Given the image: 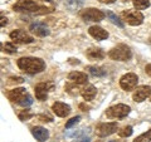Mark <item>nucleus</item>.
<instances>
[{
  "label": "nucleus",
  "instance_id": "nucleus-1",
  "mask_svg": "<svg viewBox=\"0 0 151 142\" xmlns=\"http://www.w3.org/2000/svg\"><path fill=\"white\" fill-rule=\"evenodd\" d=\"M18 67L28 74H37L45 69V63L43 59L35 57H23L18 59Z\"/></svg>",
  "mask_w": 151,
  "mask_h": 142
},
{
  "label": "nucleus",
  "instance_id": "nucleus-2",
  "mask_svg": "<svg viewBox=\"0 0 151 142\" xmlns=\"http://www.w3.org/2000/svg\"><path fill=\"white\" fill-rule=\"evenodd\" d=\"M13 9L15 11H25V13H34L37 15H42V14L52 13L54 10L53 6L47 8L43 5H39L35 0H19L18 3L14 4Z\"/></svg>",
  "mask_w": 151,
  "mask_h": 142
},
{
  "label": "nucleus",
  "instance_id": "nucleus-3",
  "mask_svg": "<svg viewBox=\"0 0 151 142\" xmlns=\"http://www.w3.org/2000/svg\"><path fill=\"white\" fill-rule=\"evenodd\" d=\"M110 58L113 59V60H119V62H126V60L131 59L132 57V52L130 49V47H127L126 44H120L112 48L110 50Z\"/></svg>",
  "mask_w": 151,
  "mask_h": 142
},
{
  "label": "nucleus",
  "instance_id": "nucleus-4",
  "mask_svg": "<svg viewBox=\"0 0 151 142\" xmlns=\"http://www.w3.org/2000/svg\"><path fill=\"white\" fill-rule=\"evenodd\" d=\"M122 19L127 23L129 25L132 27H136V25H140L142 24L144 22V15L142 13L139 11V10H132V9H127L122 13Z\"/></svg>",
  "mask_w": 151,
  "mask_h": 142
},
{
  "label": "nucleus",
  "instance_id": "nucleus-5",
  "mask_svg": "<svg viewBox=\"0 0 151 142\" xmlns=\"http://www.w3.org/2000/svg\"><path fill=\"white\" fill-rule=\"evenodd\" d=\"M130 111H131L130 106L119 103V105H116V106H112L110 108H107L106 110V116L108 118H115V120L116 118H125L130 113Z\"/></svg>",
  "mask_w": 151,
  "mask_h": 142
},
{
  "label": "nucleus",
  "instance_id": "nucleus-6",
  "mask_svg": "<svg viewBox=\"0 0 151 142\" xmlns=\"http://www.w3.org/2000/svg\"><path fill=\"white\" fill-rule=\"evenodd\" d=\"M79 16H81L84 22H101V20H103V18L106 16V14L102 10H100V9L87 8L79 13Z\"/></svg>",
  "mask_w": 151,
  "mask_h": 142
},
{
  "label": "nucleus",
  "instance_id": "nucleus-7",
  "mask_svg": "<svg viewBox=\"0 0 151 142\" xmlns=\"http://www.w3.org/2000/svg\"><path fill=\"white\" fill-rule=\"evenodd\" d=\"M139 83V77L135 73H127L122 75L120 79V87L125 91H132L135 89Z\"/></svg>",
  "mask_w": 151,
  "mask_h": 142
},
{
  "label": "nucleus",
  "instance_id": "nucleus-8",
  "mask_svg": "<svg viewBox=\"0 0 151 142\" xmlns=\"http://www.w3.org/2000/svg\"><path fill=\"white\" fill-rule=\"evenodd\" d=\"M10 39L13 40V43L15 44H29L33 43V37L29 35L28 33H25L24 30H20V29H17V30H13L10 33Z\"/></svg>",
  "mask_w": 151,
  "mask_h": 142
},
{
  "label": "nucleus",
  "instance_id": "nucleus-9",
  "mask_svg": "<svg viewBox=\"0 0 151 142\" xmlns=\"http://www.w3.org/2000/svg\"><path fill=\"white\" fill-rule=\"evenodd\" d=\"M119 128L117 122H107V123H100L96 127V135L100 137H107L115 133Z\"/></svg>",
  "mask_w": 151,
  "mask_h": 142
},
{
  "label": "nucleus",
  "instance_id": "nucleus-10",
  "mask_svg": "<svg viewBox=\"0 0 151 142\" xmlns=\"http://www.w3.org/2000/svg\"><path fill=\"white\" fill-rule=\"evenodd\" d=\"M151 94V87L149 86H141L139 88H136V91L132 94V98H134L135 102H144L146 98L150 97Z\"/></svg>",
  "mask_w": 151,
  "mask_h": 142
},
{
  "label": "nucleus",
  "instance_id": "nucleus-11",
  "mask_svg": "<svg viewBox=\"0 0 151 142\" xmlns=\"http://www.w3.org/2000/svg\"><path fill=\"white\" fill-rule=\"evenodd\" d=\"M29 30L33 33V34H35L37 37L43 38V37L49 35V29L43 24V23H39V22H35V23H33V24H30Z\"/></svg>",
  "mask_w": 151,
  "mask_h": 142
},
{
  "label": "nucleus",
  "instance_id": "nucleus-12",
  "mask_svg": "<svg viewBox=\"0 0 151 142\" xmlns=\"http://www.w3.org/2000/svg\"><path fill=\"white\" fill-rule=\"evenodd\" d=\"M52 111L58 117H67L70 113V107L63 102H55V103H53V106H52Z\"/></svg>",
  "mask_w": 151,
  "mask_h": 142
},
{
  "label": "nucleus",
  "instance_id": "nucleus-13",
  "mask_svg": "<svg viewBox=\"0 0 151 142\" xmlns=\"http://www.w3.org/2000/svg\"><path fill=\"white\" fill-rule=\"evenodd\" d=\"M88 33H89V35H91L92 38H94L96 40H105L108 38V33L105 29H102L101 27L93 25L88 29Z\"/></svg>",
  "mask_w": 151,
  "mask_h": 142
},
{
  "label": "nucleus",
  "instance_id": "nucleus-14",
  "mask_svg": "<svg viewBox=\"0 0 151 142\" xmlns=\"http://www.w3.org/2000/svg\"><path fill=\"white\" fill-rule=\"evenodd\" d=\"M25 94H27V89L20 87V88H14V89H12V91H9L6 97H8L9 101L18 103L23 97L25 96Z\"/></svg>",
  "mask_w": 151,
  "mask_h": 142
},
{
  "label": "nucleus",
  "instance_id": "nucleus-15",
  "mask_svg": "<svg viewBox=\"0 0 151 142\" xmlns=\"http://www.w3.org/2000/svg\"><path fill=\"white\" fill-rule=\"evenodd\" d=\"M68 79L74 84H83L88 80V75L83 72H77V70H73L68 74Z\"/></svg>",
  "mask_w": 151,
  "mask_h": 142
},
{
  "label": "nucleus",
  "instance_id": "nucleus-16",
  "mask_svg": "<svg viewBox=\"0 0 151 142\" xmlns=\"http://www.w3.org/2000/svg\"><path fill=\"white\" fill-rule=\"evenodd\" d=\"M32 133L39 142H44V141L48 140V137H49L48 130H45L44 127H40V126L33 127V128H32Z\"/></svg>",
  "mask_w": 151,
  "mask_h": 142
},
{
  "label": "nucleus",
  "instance_id": "nucleus-17",
  "mask_svg": "<svg viewBox=\"0 0 151 142\" xmlns=\"http://www.w3.org/2000/svg\"><path fill=\"white\" fill-rule=\"evenodd\" d=\"M34 92H35L37 99H39V101H45L47 97H48V84L47 83H38L34 88Z\"/></svg>",
  "mask_w": 151,
  "mask_h": 142
},
{
  "label": "nucleus",
  "instance_id": "nucleus-18",
  "mask_svg": "<svg viewBox=\"0 0 151 142\" xmlns=\"http://www.w3.org/2000/svg\"><path fill=\"white\" fill-rule=\"evenodd\" d=\"M86 55H87V58L91 60H100V59L105 58V52L101 48H89L86 52Z\"/></svg>",
  "mask_w": 151,
  "mask_h": 142
},
{
  "label": "nucleus",
  "instance_id": "nucleus-19",
  "mask_svg": "<svg viewBox=\"0 0 151 142\" xmlns=\"http://www.w3.org/2000/svg\"><path fill=\"white\" fill-rule=\"evenodd\" d=\"M81 94H82V97H83L84 101H92V99L96 97V94H97V89H96V87H94V86L89 84V86L84 87L82 89Z\"/></svg>",
  "mask_w": 151,
  "mask_h": 142
},
{
  "label": "nucleus",
  "instance_id": "nucleus-20",
  "mask_svg": "<svg viewBox=\"0 0 151 142\" xmlns=\"http://www.w3.org/2000/svg\"><path fill=\"white\" fill-rule=\"evenodd\" d=\"M86 69L93 77H103V75H106V70L102 67H98V65H88Z\"/></svg>",
  "mask_w": 151,
  "mask_h": 142
},
{
  "label": "nucleus",
  "instance_id": "nucleus-21",
  "mask_svg": "<svg viewBox=\"0 0 151 142\" xmlns=\"http://www.w3.org/2000/svg\"><path fill=\"white\" fill-rule=\"evenodd\" d=\"M105 14H106V16L113 23V24H116L117 27H120V28H124V23H122V22L120 20V18L117 16V15H115V14H113L112 11H108V10H107Z\"/></svg>",
  "mask_w": 151,
  "mask_h": 142
},
{
  "label": "nucleus",
  "instance_id": "nucleus-22",
  "mask_svg": "<svg viewBox=\"0 0 151 142\" xmlns=\"http://www.w3.org/2000/svg\"><path fill=\"white\" fill-rule=\"evenodd\" d=\"M134 6L136 10H144L150 6V0H134Z\"/></svg>",
  "mask_w": 151,
  "mask_h": 142
},
{
  "label": "nucleus",
  "instance_id": "nucleus-23",
  "mask_svg": "<svg viewBox=\"0 0 151 142\" xmlns=\"http://www.w3.org/2000/svg\"><path fill=\"white\" fill-rule=\"evenodd\" d=\"M18 105L22 106V107H29V106H32L33 105V97L30 96V94L27 93L25 96L18 102Z\"/></svg>",
  "mask_w": 151,
  "mask_h": 142
},
{
  "label": "nucleus",
  "instance_id": "nucleus-24",
  "mask_svg": "<svg viewBox=\"0 0 151 142\" xmlns=\"http://www.w3.org/2000/svg\"><path fill=\"white\" fill-rule=\"evenodd\" d=\"M150 141H151V130L146 131L145 133L140 135L139 137H136L132 142H150Z\"/></svg>",
  "mask_w": 151,
  "mask_h": 142
},
{
  "label": "nucleus",
  "instance_id": "nucleus-25",
  "mask_svg": "<svg viewBox=\"0 0 151 142\" xmlns=\"http://www.w3.org/2000/svg\"><path fill=\"white\" fill-rule=\"evenodd\" d=\"M1 47H3V49L9 54H13V53H17L18 52L15 43H5V44H1Z\"/></svg>",
  "mask_w": 151,
  "mask_h": 142
},
{
  "label": "nucleus",
  "instance_id": "nucleus-26",
  "mask_svg": "<svg viewBox=\"0 0 151 142\" xmlns=\"http://www.w3.org/2000/svg\"><path fill=\"white\" fill-rule=\"evenodd\" d=\"M132 135V127L131 126H125L119 131L120 137H130Z\"/></svg>",
  "mask_w": 151,
  "mask_h": 142
},
{
  "label": "nucleus",
  "instance_id": "nucleus-27",
  "mask_svg": "<svg viewBox=\"0 0 151 142\" xmlns=\"http://www.w3.org/2000/svg\"><path fill=\"white\" fill-rule=\"evenodd\" d=\"M79 121H81V117H79V116L72 117V118H70V120H69V121L67 122V123H65V128H70V127L76 126V125H77Z\"/></svg>",
  "mask_w": 151,
  "mask_h": 142
},
{
  "label": "nucleus",
  "instance_id": "nucleus-28",
  "mask_svg": "<svg viewBox=\"0 0 151 142\" xmlns=\"http://www.w3.org/2000/svg\"><path fill=\"white\" fill-rule=\"evenodd\" d=\"M33 116H34L33 113H30L29 111H25V110L22 111V112L18 115V117H19V120H20V121H27L28 118H30V117H33Z\"/></svg>",
  "mask_w": 151,
  "mask_h": 142
},
{
  "label": "nucleus",
  "instance_id": "nucleus-29",
  "mask_svg": "<svg viewBox=\"0 0 151 142\" xmlns=\"http://www.w3.org/2000/svg\"><path fill=\"white\" fill-rule=\"evenodd\" d=\"M70 4H73V5L70 6V9H72V10H74V9H77L78 6L82 5V0H67V5L69 6Z\"/></svg>",
  "mask_w": 151,
  "mask_h": 142
},
{
  "label": "nucleus",
  "instance_id": "nucleus-30",
  "mask_svg": "<svg viewBox=\"0 0 151 142\" xmlns=\"http://www.w3.org/2000/svg\"><path fill=\"white\" fill-rule=\"evenodd\" d=\"M9 80H10V82H17V83H23L24 82V79H23L22 77H10Z\"/></svg>",
  "mask_w": 151,
  "mask_h": 142
},
{
  "label": "nucleus",
  "instance_id": "nucleus-31",
  "mask_svg": "<svg viewBox=\"0 0 151 142\" xmlns=\"http://www.w3.org/2000/svg\"><path fill=\"white\" fill-rule=\"evenodd\" d=\"M39 120L42 122H52V118L49 116H39Z\"/></svg>",
  "mask_w": 151,
  "mask_h": 142
},
{
  "label": "nucleus",
  "instance_id": "nucleus-32",
  "mask_svg": "<svg viewBox=\"0 0 151 142\" xmlns=\"http://www.w3.org/2000/svg\"><path fill=\"white\" fill-rule=\"evenodd\" d=\"M6 24H8V19L4 18V16H1V22H0V25H1V28H4Z\"/></svg>",
  "mask_w": 151,
  "mask_h": 142
},
{
  "label": "nucleus",
  "instance_id": "nucleus-33",
  "mask_svg": "<svg viewBox=\"0 0 151 142\" xmlns=\"http://www.w3.org/2000/svg\"><path fill=\"white\" fill-rule=\"evenodd\" d=\"M68 62H69V64H79V63H81L78 59H74V58H69Z\"/></svg>",
  "mask_w": 151,
  "mask_h": 142
},
{
  "label": "nucleus",
  "instance_id": "nucleus-34",
  "mask_svg": "<svg viewBox=\"0 0 151 142\" xmlns=\"http://www.w3.org/2000/svg\"><path fill=\"white\" fill-rule=\"evenodd\" d=\"M145 72L151 77V64H147V65H146V67H145Z\"/></svg>",
  "mask_w": 151,
  "mask_h": 142
},
{
  "label": "nucleus",
  "instance_id": "nucleus-35",
  "mask_svg": "<svg viewBox=\"0 0 151 142\" xmlns=\"http://www.w3.org/2000/svg\"><path fill=\"white\" fill-rule=\"evenodd\" d=\"M74 142H89V137H82L79 140H76Z\"/></svg>",
  "mask_w": 151,
  "mask_h": 142
},
{
  "label": "nucleus",
  "instance_id": "nucleus-36",
  "mask_svg": "<svg viewBox=\"0 0 151 142\" xmlns=\"http://www.w3.org/2000/svg\"><path fill=\"white\" fill-rule=\"evenodd\" d=\"M100 3H103V4H112V3H115L116 0H98Z\"/></svg>",
  "mask_w": 151,
  "mask_h": 142
},
{
  "label": "nucleus",
  "instance_id": "nucleus-37",
  "mask_svg": "<svg viewBox=\"0 0 151 142\" xmlns=\"http://www.w3.org/2000/svg\"><path fill=\"white\" fill-rule=\"evenodd\" d=\"M35 1H40V3H48L50 5H53V1L52 0H35Z\"/></svg>",
  "mask_w": 151,
  "mask_h": 142
},
{
  "label": "nucleus",
  "instance_id": "nucleus-38",
  "mask_svg": "<svg viewBox=\"0 0 151 142\" xmlns=\"http://www.w3.org/2000/svg\"><path fill=\"white\" fill-rule=\"evenodd\" d=\"M79 108H81V110H83V111H86V110H88V107H87L86 105H83V103H82V105H79Z\"/></svg>",
  "mask_w": 151,
  "mask_h": 142
},
{
  "label": "nucleus",
  "instance_id": "nucleus-39",
  "mask_svg": "<svg viewBox=\"0 0 151 142\" xmlns=\"http://www.w3.org/2000/svg\"><path fill=\"white\" fill-rule=\"evenodd\" d=\"M149 43H150V44H151V38H150V39H149Z\"/></svg>",
  "mask_w": 151,
  "mask_h": 142
},
{
  "label": "nucleus",
  "instance_id": "nucleus-40",
  "mask_svg": "<svg viewBox=\"0 0 151 142\" xmlns=\"http://www.w3.org/2000/svg\"><path fill=\"white\" fill-rule=\"evenodd\" d=\"M110 142H117V141H110Z\"/></svg>",
  "mask_w": 151,
  "mask_h": 142
},
{
  "label": "nucleus",
  "instance_id": "nucleus-41",
  "mask_svg": "<svg viewBox=\"0 0 151 142\" xmlns=\"http://www.w3.org/2000/svg\"><path fill=\"white\" fill-rule=\"evenodd\" d=\"M150 101H151V94H150Z\"/></svg>",
  "mask_w": 151,
  "mask_h": 142
},
{
  "label": "nucleus",
  "instance_id": "nucleus-42",
  "mask_svg": "<svg viewBox=\"0 0 151 142\" xmlns=\"http://www.w3.org/2000/svg\"><path fill=\"white\" fill-rule=\"evenodd\" d=\"M125 1H127V0H125Z\"/></svg>",
  "mask_w": 151,
  "mask_h": 142
}]
</instances>
